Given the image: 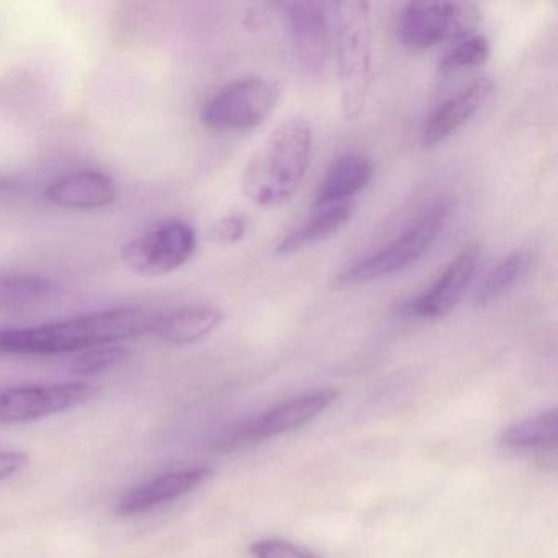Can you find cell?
<instances>
[{
    "label": "cell",
    "instance_id": "1",
    "mask_svg": "<svg viewBox=\"0 0 558 558\" xmlns=\"http://www.w3.org/2000/svg\"><path fill=\"white\" fill-rule=\"evenodd\" d=\"M159 312L120 306L32 328L0 329V354L58 355L153 335Z\"/></svg>",
    "mask_w": 558,
    "mask_h": 558
},
{
    "label": "cell",
    "instance_id": "22",
    "mask_svg": "<svg viewBox=\"0 0 558 558\" xmlns=\"http://www.w3.org/2000/svg\"><path fill=\"white\" fill-rule=\"evenodd\" d=\"M130 352L119 345H100L81 352L80 357L74 361L73 372L77 375H96L110 371L116 365L126 361Z\"/></svg>",
    "mask_w": 558,
    "mask_h": 558
},
{
    "label": "cell",
    "instance_id": "11",
    "mask_svg": "<svg viewBox=\"0 0 558 558\" xmlns=\"http://www.w3.org/2000/svg\"><path fill=\"white\" fill-rule=\"evenodd\" d=\"M287 32L300 63L319 73L329 57V22L326 5L319 2L280 4Z\"/></svg>",
    "mask_w": 558,
    "mask_h": 558
},
{
    "label": "cell",
    "instance_id": "14",
    "mask_svg": "<svg viewBox=\"0 0 558 558\" xmlns=\"http://www.w3.org/2000/svg\"><path fill=\"white\" fill-rule=\"evenodd\" d=\"M492 93V80L480 77L470 83L465 89L440 104L424 123L423 133H421V143L424 148H433L459 132L482 109Z\"/></svg>",
    "mask_w": 558,
    "mask_h": 558
},
{
    "label": "cell",
    "instance_id": "7",
    "mask_svg": "<svg viewBox=\"0 0 558 558\" xmlns=\"http://www.w3.org/2000/svg\"><path fill=\"white\" fill-rule=\"evenodd\" d=\"M277 84L260 77L236 81L218 90L201 110L202 125L211 132H247L263 125L279 102Z\"/></svg>",
    "mask_w": 558,
    "mask_h": 558
},
{
    "label": "cell",
    "instance_id": "8",
    "mask_svg": "<svg viewBox=\"0 0 558 558\" xmlns=\"http://www.w3.org/2000/svg\"><path fill=\"white\" fill-rule=\"evenodd\" d=\"M197 250L194 228L182 220H168L130 240L120 259L140 276H166L189 263Z\"/></svg>",
    "mask_w": 558,
    "mask_h": 558
},
{
    "label": "cell",
    "instance_id": "4",
    "mask_svg": "<svg viewBox=\"0 0 558 558\" xmlns=\"http://www.w3.org/2000/svg\"><path fill=\"white\" fill-rule=\"evenodd\" d=\"M342 104L348 117H355L364 106L372 70V24L368 5L344 2L335 5Z\"/></svg>",
    "mask_w": 558,
    "mask_h": 558
},
{
    "label": "cell",
    "instance_id": "5",
    "mask_svg": "<svg viewBox=\"0 0 558 558\" xmlns=\"http://www.w3.org/2000/svg\"><path fill=\"white\" fill-rule=\"evenodd\" d=\"M482 22V11L469 2H413L401 12L398 38L413 51L465 40Z\"/></svg>",
    "mask_w": 558,
    "mask_h": 558
},
{
    "label": "cell",
    "instance_id": "21",
    "mask_svg": "<svg viewBox=\"0 0 558 558\" xmlns=\"http://www.w3.org/2000/svg\"><path fill=\"white\" fill-rule=\"evenodd\" d=\"M492 47L488 38L483 35L469 37L457 44L449 53L444 54L439 61L440 74L460 73V71L478 68L488 61Z\"/></svg>",
    "mask_w": 558,
    "mask_h": 558
},
{
    "label": "cell",
    "instance_id": "15",
    "mask_svg": "<svg viewBox=\"0 0 558 558\" xmlns=\"http://www.w3.org/2000/svg\"><path fill=\"white\" fill-rule=\"evenodd\" d=\"M223 319V312L217 306H181L169 313L159 312L153 336L168 344H192L211 335Z\"/></svg>",
    "mask_w": 558,
    "mask_h": 558
},
{
    "label": "cell",
    "instance_id": "13",
    "mask_svg": "<svg viewBox=\"0 0 558 558\" xmlns=\"http://www.w3.org/2000/svg\"><path fill=\"white\" fill-rule=\"evenodd\" d=\"M48 202L70 210H97L112 205L119 197L116 181L106 172L81 169L54 179L47 189Z\"/></svg>",
    "mask_w": 558,
    "mask_h": 558
},
{
    "label": "cell",
    "instance_id": "6",
    "mask_svg": "<svg viewBox=\"0 0 558 558\" xmlns=\"http://www.w3.org/2000/svg\"><path fill=\"white\" fill-rule=\"evenodd\" d=\"M339 391L335 388H322V390L308 391L300 397L290 398L264 413L247 417L228 427L218 437L215 447L223 452L240 449L251 444L264 442L280 434L299 429L303 424L310 423L316 416L328 410L336 400Z\"/></svg>",
    "mask_w": 558,
    "mask_h": 558
},
{
    "label": "cell",
    "instance_id": "18",
    "mask_svg": "<svg viewBox=\"0 0 558 558\" xmlns=\"http://www.w3.org/2000/svg\"><path fill=\"white\" fill-rule=\"evenodd\" d=\"M60 293V287L48 277L35 276V274L0 276V303L12 308L40 305L58 299Z\"/></svg>",
    "mask_w": 558,
    "mask_h": 558
},
{
    "label": "cell",
    "instance_id": "9",
    "mask_svg": "<svg viewBox=\"0 0 558 558\" xmlns=\"http://www.w3.org/2000/svg\"><path fill=\"white\" fill-rule=\"evenodd\" d=\"M96 390L84 381L24 385L0 391V424H24L87 403Z\"/></svg>",
    "mask_w": 558,
    "mask_h": 558
},
{
    "label": "cell",
    "instance_id": "17",
    "mask_svg": "<svg viewBox=\"0 0 558 558\" xmlns=\"http://www.w3.org/2000/svg\"><path fill=\"white\" fill-rule=\"evenodd\" d=\"M354 210L355 205L352 202L319 207L308 220L282 238L277 244L276 253L289 256L335 236L351 221Z\"/></svg>",
    "mask_w": 558,
    "mask_h": 558
},
{
    "label": "cell",
    "instance_id": "16",
    "mask_svg": "<svg viewBox=\"0 0 558 558\" xmlns=\"http://www.w3.org/2000/svg\"><path fill=\"white\" fill-rule=\"evenodd\" d=\"M374 178V162L361 153H345L329 166L316 192V208L344 204L367 187Z\"/></svg>",
    "mask_w": 558,
    "mask_h": 558
},
{
    "label": "cell",
    "instance_id": "24",
    "mask_svg": "<svg viewBox=\"0 0 558 558\" xmlns=\"http://www.w3.org/2000/svg\"><path fill=\"white\" fill-rule=\"evenodd\" d=\"M247 233V218L243 214H231L221 218L214 228V236L221 243L233 244Z\"/></svg>",
    "mask_w": 558,
    "mask_h": 558
},
{
    "label": "cell",
    "instance_id": "2",
    "mask_svg": "<svg viewBox=\"0 0 558 558\" xmlns=\"http://www.w3.org/2000/svg\"><path fill=\"white\" fill-rule=\"evenodd\" d=\"M313 130L303 119L280 123L247 162L243 191L253 204L279 207L299 191L310 168Z\"/></svg>",
    "mask_w": 558,
    "mask_h": 558
},
{
    "label": "cell",
    "instance_id": "20",
    "mask_svg": "<svg viewBox=\"0 0 558 558\" xmlns=\"http://www.w3.org/2000/svg\"><path fill=\"white\" fill-rule=\"evenodd\" d=\"M529 266H531V254L519 250L496 264L475 290L473 295L475 306L492 305L493 302L501 299L527 272Z\"/></svg>",
    "mask_w": 558,
    "mask_h": 558
},
{
    "label": "cell",
    "instance_id": "25",
    "mask_svg": "<svg viewBox=\"0 0 558 558\" xmlns=\"http://www.w3.org/2000/svg\"><path fill=\"white\" fill-rule=\"evenodd\" d=\"M28 463V456L15 450H0V480L9 478L21 472Z\"/></svg>",
    "mask_w": 558,
    "mask_h": 558
},
{
    "label": "cell",
    "instance_id": "12",
    "mask_svg": "<svg viewBox=\"0 0 558 558\" xmlns=\"http://www.w3.org/2000/svg\"><path fill=\"white\" fill-rule=\"evenodd\" d=\"M211 473L214 472L210 469L204 466L162 473L126 492L117 502L116 512L122 518L145 514L201 488L210 478Z\"/></svg>",
    "mask_w": 558,
    "mask_h": 558
},
{
    "label": "cell",
    "instance_id": "19",
    "mask_svg": "<svg viewBox=\"0 0 558 558\" xmlns=\"http://www.w3.org/2000/svg\"><path fill=\"white\" fill-rule=\"evenodd\" d=\"M558 434V411L548 410L527 417L501 434V444L511 450H537L555 446Z\"/></svg>",
    "mask_w": 558,
    "mask_h": 558
},
{
    "label": "cell",
    "instance_id": "3",
    "mask_svg": "<svg viewBox=\"0 0 558 558\" xmlns=\"http://www.w3.org/2000/svg\"><path fill=\"white\" fill-rule=\"evenodd\" d=\"M450 207L447 202L430 205L413 225L377 253L359 260L338 277V286L352 287L393 276L417 263L436 243L446 227Z\"/></svg>",
    "mask_w": 558,
    "mask_h": 558
},
{
    "label": "cell",
    "instance_id": "23",
    "mask_svg": "<svg viewBox=\"0 0 558 558\" xmlns=\"http://www.w3.org/2000/svg\"><path fill=\"white\" fill-rule=\"evenodd\" d=\"M253 558H322L308 548L300 547L282 538H264L250 547Z\"/></svg>",
    "mask_w": 558,
    "mask_h": 558
},
{
    "label": "cell",
    "instance_id": "10",
    "mask_svg": "<svg viewBox=\"0 0 558 558\" xmlns=\"http://www.w3.org/2000/svg\"><path fill=\"white\" fill-rule=\"evenodd\" d=\"M480 264L476 244L463 247L433 286L403 306L404 316L416 319H439L457 308L475 279Z\"/></svg>",
    "mask_w": 558,
    "mask_h": 558
}]
</instances>
